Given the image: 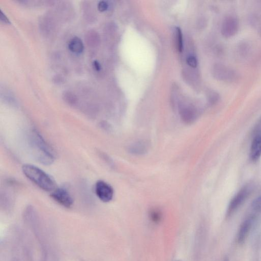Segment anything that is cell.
Returning a JSON list of instances; mask_svg holds the SVG:
<instances>
[{"label": "cell", "mask_w": 261, "mask_h": 261, "mask_svg": "<svg viewBox=\"0 0 261 261\" xmlns=\"http://www.w3.org/2000/svg\"><path fill=\"white\" fill-rule=\"evenodd\" d=\"M64 98L67 102L70 104H74L76 102L77 97L72 93L70 92H66L64 94Z\"/></svg>", "instance_id": "5bb4252c"}, {"label": "cell", "mask_w": 261, "mask_h": 261, "mask_svg": "<svg viewBox=\"0 0 261 261\" xmlns=\"http://www.w3.org/2000/svg\"><path fill=\"white\" fill-rule=\"evenodd\" d=\"M93 67L95 70L97 71L101 69V65L97 61L95 60L93 61Z\"/></svg>", "instance_id": "ffe728a7"}, {"label": "cell", "mask_w": 261, "mask_h": 261, "mask_svg": "<svg viewBox=\"0 0 261 261\" xmlns=\"http://www.w3.org/2000/svg\"><path fill=\"white\" fill-rule=\"evenodd\" d=\"M239 24L233 16H228L223 21L221 26V34L226 38L234 36L238 31Z\"/></svg>", "instance_id": "52a82bcc"}, {"label": "cell", "mask_w": 261, "mask_h": 261, "mask_svg": "<svg viewBox=\"0 0 261 261\" xmlns=\"http://www.w3.org/2000/svg\"><path fill=\"white\" fill-rule=\"evenodd\" d=\"M179 113L182 120L186 124L192 123L198 116L197 111L191 107L181 108Z\"/></svg>", "instance_id": "30bf717a"}, {"label": "cell", "mask_w": 261, "mask_h": 261, "mask_svg": "<svg viewBox=\"0 0 261 261\" xmlns=\"http://www.w3.org/2000/svg\"><path fill=\"white\" fill-rule=\"evenodd\" d=\"M176 43L177 50L179 52H182L183 48V35L180 28H176Z\"/></svg>", "instance_id": "4fadbf2b"}, {"label": "cell", "mask_w": 261, "mask_h": 261, "mask_svg": "<svg viewBox=\"0 0 261 261\" xmlns=\"http://www.w3.org/2000/svg\"><path fill=\"white\" fill-rule=\"evenodd\" d=\"M224 261H229V259H228L227 257H226L224 259Z\"/></svg>", "instance_id": "7402d4cb"}, {"label": "cell", "mask_w": 261, "mask_h": 261, "mask_svg": "<svg viewBox=\"0 0 261 261\" xmlns=\"http://www.w3.org/2000/svg\"><path fill=\"white\" fill-rule=\"evenodd\" d=\"M187 63L189 66L192 68H196L198 66V60L194 56H189L187 58Z\"/></svg>", "instance_id": "2e32d148"}, {"label": "cell", "mask_w": 261, "mask_h": 261, "mask_svg": "<svg viewBox=\"0 0 261 261\" xmlns=\"http://www.w3.org/2000/svg\"><path fill=\"white\" fill-rule=\"evenodd\" d=\"M22 171L25 175L44 191L52 192L56 188L54 179L39 168L29 164L24 165Z\"/></svg>", "instance_id": "7a4b0ae2"}, {"label": "cell", "mask_w": 261, "mask_h": 261, "mask_svg": "<svg viewBox=\"0 0 261 261\" xmlns=\"http://www.w3.org/2000/svg\"><path fill=\"white\" fill-rule=\"evenodd\" d=\"M219 98V95L217 93L215 92H212L209 98L210 103L211 104L216 103L218 101Z\"/></svg>", "instance_id": "e0dca14e"}, {"label": "cell", "mask_w": 261, "mask_h": 261, "mask_svg": "<svg viewBox=\"0 0 261 261\" xmlns=\"http://www.w3.org/2000/svg\"><path fill=\"white\" fill-rule=\"evenodd\" d=\"M97 8L100 11L103 12L108 9V4L106 1H101L98 3Z\"/></svg>", "instance_id": "ac0fdd59"}, {"label": "cell", "mask_w": 261, "mask_h": 261, "mask_svg": "<svg viewBox=\"0 0 261 261\" xmlns=\"http://www.w3.org/2000/svg\"><path fill=\"white\" fill-rule=\"evenodd\" d=\"M94 191L97 197L103 202H109L113 198V188L104 181L99 180L96 182Z\"/></svg>", "instance_id": "5b68a950"}, {"label": "cell", "mask_w": 261, "mask_h": 261, "mask_svg": "<svg viewBox=\"0 0 261 261\" xmlns=\"http://www.w3.org/2000/svg\"><path fill=\"white\" fill-rule=\"evenodd\" d=\"M252 188L249 185L242 188L230 201L226 211V217L233 215L240 207L247 200L252 192Z\"/></svg>", "instance_id": "3957f363"}, {"label": "cell", "mask_w": 261, "mask_h": 261, "mask_svg": "<svg viewBox=\"0 0 261 261\" xmlns=\"http://www.w3.org/2000/svg\"><path fill=\"white\" fill-rule=\"evenodd\" d=\"M213 75L218 80L227 83L234 81L238 77L237 73L234 70L221 64L215 65Z\"/></svg>", "instance_id": "277c9868"}, {"label": "cell", "mask_w": 261, "mask_h": 261, "mask_svg": "<svg viewBox=\"0 0 261 261\" xmlns=\"http://www.w3.org/2000/svg\"><path fill=\"white\" fill-rule=\"evenodd\" d=\"M30 142L38 161L45 166L52 165L55 159L54 151L36 130L31 133Z\"/></svg>", "instance_id": "6da1fadb"}, {"label": "cell", "mask_w": 261, "mask_h": 261, "mask_svg": "<svg viewBox=\"0 0 261 261\" xmlns=\"http://www.w3.org/2000/svg\"><path fill=\"white\" fill-rule=\"evenodd\" d=\"M149 150V144L145 141L136 142L130 147V153L136 155L145 154Z\"/></svg>", "instance_id": "8fae6325"}, {"label": "cell", "mask_w": 261, "mask_h": 261, "mask_svg": "<svg viewBox=\"0 0 261 261\" xmlns=\"http://www.w3.org/2000/svg\"><path fill=\"white\" fill-rule=\"evenodd\" d=\"M256 130L250 150V158L254 162L258 161L261 157V128Z\"/></svg>", "instance_id": "ba28073f"}, {"label": "cell", "mask_w": 261, "mask_h": 261, "mask_svg": "<svg viewBox=\"0 0 261 261\" xmlns=\"http://www.w3.org/2000/svg\"><path fill=\"white\" fill-rule=\"evenodd\" d=\"M51 197L65 208H70L74 204L72 195L68 190L63 188H56L52 192Z\"/></svg>", "instance_id": "8992f818"}, {"label": "cell", "mask_w": 261, "mask_h": 261, "mask_svg": "<svg viewBox=\"0 0 261 261\" xmlns=\"http://www.w3.org/2000/svg\"><path fill=\"white\" fill-rule=\"evenodd\" d=\"M0 19H1V20L4 23H9V21L8 19L7 16L2 11V10L0 11Z\"/></svg>", "instance_id": "d6986e66"}, {"label": "cell", "mask_w": 261, "mask_h": 261, "mask_svg": "<svg viewBox=\"0 0 261 261\" xmlns=\"http://www.w3.org/2000/svg\"><path fill=\"white\" fill-rule=\"evenodd\" d=\"M68 46L70 50L76 54H80L83 52L84 50V43L78 37H75L71 39Z\"/></svg>", "instance_id": "7c38bea8"}, {"label": "cell", "mask_w": 261, "mask_h": 261, "mask_svg": "<svg viewBox=\"0 0 261 261\" xmlns=\"http://www.w3.org/2000/svg\"><path fill=\"white\" fill-rule=\"evenodd\" d=\"M255 218L251 217L244 220L241 224L237 234V241L242 244L247 239L253 225Z\"/></svg>", "instance_id": "9c48e42d"}, {"label": "cell", "mask_w": 261, "mask_h": 261, "mask_svg": "<svg viewBox=\"0 0 261 261\" xmlns=\"http://www.w3.org/2000/svg\"><path fill=\"white\" fill-rule=\"evenodd\" d=\"M257 127V128H256V129L261 128V118L260 120H259L258 124Z\"/></svg>", "instance_id": "44dd1931"}, {"label": "cell", "mask_w": 261, "mask_h": 261, "mask_svg": "<svg viewBox=\"0 0 261 261\" xmlns=\"http://www.w3.org/2000/svg\"><path fill=\"white\" fill-rule=\"evenodd\" d=\"M252 207L255 211L261 213V196L252 202Z\"/></svg>", "instance_id": "9a60e30c"}]
</instances>
